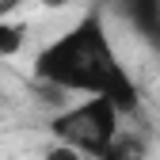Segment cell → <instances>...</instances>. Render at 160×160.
Listing matches in <instances>:
<instances>
[{
    "label": "cell",
    "mask_w": 160,
    "mask_h": 160,
    "mask_svg": "<svg viewBox=\"0 0 160 160\" xmlns=\"http://www.w3.org/2000/svg\"><path fill=\"white\" fill-rule=\"evenodd\" d=\"M34 80H46L65 95H103L122 114H137L141 107V92L130 69L122 65L99 12H88L65 34H57L50 46L38 50Z\"/></svg>",
    "instance_id": "obj_1"
},
{
    "label": "cell",
    "mask_w": 160,
    "mask_h": 160,
    "mask_svg": "<svg viewBox=\"0 0 160 160\" xmlns=\"http://www.w3.org/2000/svg\"><path fill=\"white\" fill-rule=\"evenodd\" d=\"M118 130H122V111L103 95H80V103L61 107L50 118V133L80 149L88 160H107Z\"/></svg>",
    "instance_id": "obj_2"
},
{
    "label": "cell",
    "mask_w": 160,
    "mask_h": 160,
    "mask_svg": "<svg viewBox=\"0 0 160 160\" xmlns=\"http://www.w3.org/2000/svg\"><path fill=\"white\" fill-rule=\"evenodd\" d=\"M111 12L122 19L149 50L160 53V0H111Z\"/></svg>",
    "instance_id": "obj_3"
},
{
    "label": "cell",
    "mask_w": 160,
    "mask_h": 160,
    "mask_svg": "<svg viewBox=\"0 0 160 160\" xmlns=\"http://www.w3.org/2000/svg\"><path fill=\"white\" fill-rule=\"evenodd\" d=\"M23 42H27V27H23V23H12V19L0 15V53L12 57V53L23 50Z\"/></svg>",
    "instance_id": "obj_4"
},
{
    "label": "cell",
    "mask_w": 160,
    "mask_h": 160,
    "mask_svg": "<svg viewBox=\"0 0 160 160\" xmlns=\"http://www.w3.org/2000/svg\"><path fill=\"white\" fill-rule=\"evenodd\" d=\"M42 160H88L80 149H72V145H65V141H57V145H50L46 149V156Z\"/></svg>",
    "instance_id": "obj_5"
}]
</instances>
